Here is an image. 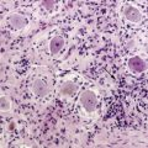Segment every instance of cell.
I'll list each match as a JSON object with an SVG mask.
<instances>
[{"mask_svg":"<svg viewBox=\"0 0 148 148\" xmlns=\"http://www.w3.org/2000/svg\"><path fill=\"white\" fill-rule=\"evenodd\" d=\"M32 89H34L35 94H37L38 96H45L48 94L49 91V88L47 85V83L41 80V79H37L34 82V85H32Z\"/></svg>","mask_w":148,"mask_h":148,"instance_id":"4","label":"cell"},{"mask_svg":"<svg viewBox=\"0 0 148 148\" xmlns=\"http://www.w3.org/2000/svg\"><path fill=\"white\" fill-rule=\"evenodd\" d=\"M123 15L125 17L127 18V20L132 21V22H138L141 21V12L137 10L136 8H133L131 5H127L126 8L123 9Z\"/></svg>","mask_w":148,"mask_h":148,"instance_id":"3","label":"cell"},{"mask_svg":"<svg viewBox=\"0 0 148 148\" xmlns=\"http://www.w3.org/2000/svg\"><path fill=\"white\" fill-rule=\"evenodd\" d=\"M63 47H64V40L62 38V37H54V38L51 41L49 49H51V53L52 54L61 52Z\"/></svg>","mask_w":148,"mask_h":148,"instance_id":"6","label":"cell"},{"mask_svg":"<svg viewBox=\"0 0 148 148\" xmlns=\"http://www.w3.org/2000/svg\"><path fill=\"white\" fill-rule=\"evenodd\" d=\"M0 108H1V111H8L9 108H10V104H9V100L6 98H3L0 99Z\"/></svg>","mask_w":148,"mask_h":148,"instance_id":"9","label":"cell"},{"mask_svg":"<svg viewBox=\"0 0 148 148\" xmlns=\"http://www.w3.org/2000/svg\"><path fill=\"white\" fill-rule=\"evenodd\" d=\"M77 90H78L77 84H74V83H71V82L64 83V84L62 85V88H61V92H62L63 95H73Z\"/></svg>","mask_w":148,"mask_h":148,"instance_id":"7","label":"cell"},{"mask_svg":"<svg viewBox=\"0 0 148 148\" xmlns=\"http://www.w3.org/2000/svg\"><path fill=\"white\" fill-rule=\"evenodd\" d=\"M42 5L47 10H53L56 6V1L54 0H45V1H42Z\"/></svg>","mask_w":148,"mask_h":148,"instance_id":"8","label":"cell"},{"mask_svg":"<svg viewBox=\"0 0 148 148\" xmlns=\"http://www.w3.org/2000/svg\"><path fill=\"white\" fill-rule=\"evenodd\" d=\"M9 22H10V25L14 27V29H24V27L27 25V20L21 16V15H17V14H14V15H11L10 17H9Z\"/></svg>","mask_w":148,"mask_h":148,"instance_id":"5","label":"cell"},{"mask_svg":"<svg viewBox=\"0 0 148 148\" xmlns=\"http://www.w3.org/2000/svg\"><path fill=\"white\" fill-rule=\"evenodd\" d=\"M80 103L88 112H92L96 109V103H98L96 101V95L92 91L86 90L80 95Z\"/></svg>","mask_w":148,"mask_h":148,"instance_id":"1","label":"cell"},{"mask_svg":"<svg viewBox=\"0 0 148 148\" xmlns=\"http://www.w3.org/2000/svg\"><path fill=\"white\" fill-rule=\"evenodd\" d=\"M127 47H128V48H132V47H135V42H133V41H130Z\"/></svg>","mask_w":148,"mask_h":148,"instance_id":"10","label":"cell"},{"mask_svg":"<svg viewBox=\"0 0 148 148\" xmlns=\"http://www.w3.org/2000/svg\"><path fill=\"white\" fill-rule=\"evenodd\" d=\"M128 67L132 72H136V73H142L147 69V64L143 59L138 58V57H133L128 61Z\"/></svg>","mask_w":148,"mask_h":148,"instance_id":"2","label":"cell"}]
</instances>
